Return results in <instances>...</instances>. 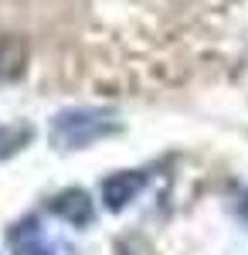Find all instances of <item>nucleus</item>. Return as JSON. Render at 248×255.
Instances as JSON below:
<instances>
[{
	"label": "nucleus",
	"instance_id": "nucleus-1",
	"mask_svg": "<svg viewBox=\"0 0 248 255\" xmlns=\"http://www.w3.org/2000/svg\"><path fill=\"white\" fill-rule=\"evenodd\" d=\"M116 129H119V123L102 109H68L51 123V139L65 150H78V146H89Z\"/></svg>",
	"mask_w": 248,
	"mask_h": 255
},
{
	"label": "nucleus",
	"instance_id": "nucleus-2",
	"mask_svg": "<svg viewBox=\"0 0 248 255\" xmlns=\"http://www.w3.org/2000/svg\"><path fill=\"white\" fill-rule=\"evenodd\" d=\"M14 249L20 255H75V249L65 238L44 235V228H41L38 221H24L14 232Z\"/></svg>",
	"mask_w": 248,
	"mask_h": 255
},
{
	"label": "nucleus",
	"instance_id": "nucleus-6",
	"mask_svg": "<svg viewBox=\"0 0 248 255\" xmlns=\"http://www.w3.org/2000/svg\"><path fill=\"white\" fill-rule=\"evenodd\" d=\"M24 139H31V129H27V126H17V129H3V133H0V160L10 157V153L17 150Z\"/></svg>",
	"mask_w": 248,
	"mask_h": 255
},
{
	"label": "nucleus",
	"instance_id": "nucleus-7",
	"mask_svg": "<svg viewBox=\"0 0 248 255\" xmlns=\"http://www.w3.org/2000/svg\"><path fill=\"white\" fill-rule=\"evenodd\" d=\"M242 211H245V221H248V194H245V204H242Z\"/></svg>",
	"mask_w": 248,
	"mask_h": 255
},
{
	"label": "nucleus",
	"instance_id": "nucleus-5",
	"mask_svg": "<svg viewBox=\"0 0 248 255\" xmlns=\"http://www.w3.org/2000/svg\"><path fill=\"white\" fill-rule=\"evenodd\" d=\"M27 68V44L14 34H0V82L20 79Z\"/></svg>",
	"mask_w": 248,
	"mask_h": 255
},
{
	"label": "nucleus",
	"instance_id": "nucleus-3",
	"mask_svg": "<svg viewBox=\"0 0 248 255\" xmlns=\"http://www.w3.org/2000/svg\"><path fill=\"white\" fill-rule=\"evenodd\" d=\"M146 184V174L143 170H119V174H109L102 180V201L109 211H123L129 201H133Z\"/></svg>",
	"mask_w": 248,
	"mask_h": 255
},
{
	"label": "nucleus",
	"instance_id": "nucleus-4",
	"mask_svg": "<svg viewBox=\"0 0 248 255\" xmlns=\"http://www.w3.org/2000/svg\"><path fill=\"white\" fill-rule=\"evenodd\" d=\"M51 211H55L58 218H65V221H72V225H89L92 221V201H89V194L85 191H65V194H58L55 201H51Z\"/></svg>",
	"mask_w": 248,
	"mask_h": 255
}]
</instances>
